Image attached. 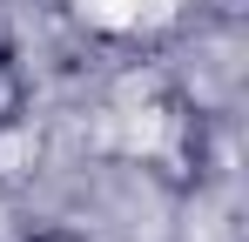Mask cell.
<instances>
[{"instance_id": "obj_1", "label": "cell", "mask_w": 249, "mask_h": 242, "mask_svg": "<svg viewBox=\"0 0 249 242\" xmlns=\"http://www.w3.org/2000/svg\"><path fill=\"white\" fill-rule=\"evenodd\" d=\"M148 161L168 189H196L209 168V135H202V115H189L182 94H162L155 108V141H148Z\"/></svg>"}, {"instance_id": "obj_2", "label": "cell", "mask_w": 249, "mask_h": 242, "mask_svg": "<svg viewBox=\"0 0 249 242\" xmlns=\"http://www.w3.org/2000/svg\"><path fill=\"white\" fill-rule=\"evenodd\" d=\"M47 168V128L34 115L0 121V195H20L34 189V175Z\"/></svg>"}, {"instance_id": "obj_3", "label": "cell", "mask_w": 249, "mask_h": 242, "mask_svg": "<svg viewBox=\"0 0 249 242\" xmlns=\"http://www.w3.org/2000/svg\"><path fill=\"white\" fill-rule=\"evenodd\" d=\"M34 108V87H27V74H20V61H0V121L27 115Z\"/></svg>"}, {"instance_id": "obj_4", "label": "cell", "mask_w": 249, "mask_h": 242, "mask_svg": "<svg viewBox=\"0 0 249 242\" xmlns=\"http://www.w3.org/2000/svg\"><path fill=\"white\" fill-rule=\"evenodd\" d=\"M0 61H14V14H7V0H0Z\"/></svg>"}, {"instance_id": "obj_5", "label": "cell", "mask_w": 249, "mask_h": 242, "mask_svg": "<svg viewBox=\"0 0 249 242\" xmlns=\"http://www.w3.org/2000/svg\"><path fill=\"white\" fill-rule=\"evenodd\" d=\"M27 242H88V236H74V229H34Z\"/></svg>"}]
</instances>
